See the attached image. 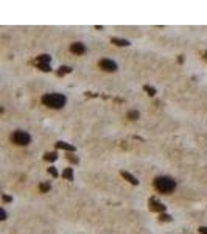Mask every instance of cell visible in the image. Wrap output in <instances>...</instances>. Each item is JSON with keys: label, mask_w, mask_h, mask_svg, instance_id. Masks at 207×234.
Wrapping results in <instances>:
<instances>
[{"label": "cell", "mask_w": 207, "mask_h": 234, "mask_svg": "<svg viewBox=\"0 0 207 234\" xmlns=\"http://www.w3.org/2000/svg\"><path fill=\"white\" fill-rule=\"evenodd\" d=\"M198 231H199L201 234H207V226H199V228H198Z\"/></svg>", "instance_id": "obj_19"}, {"label": "cell", "mask_w": 207, "mask_h": 234, "mask_svg": "<svg viewBox=\"0 0 207 234\" xmlns=\"http://www.w3.org/2000/svg\"><path fill=\"white\" fill-rule=\"evenodd\" d=\"M56 158H58V153H56V151L45 153V159H47V161H56Z\"/></svg>", "instance_id": "obj_14"}, {"label": "cell", "mask_w": 207, "mask_h": 234, "mask_svg": "<svg viewBox=\"0 0 207 234\" xmlns=\"http://www.w3.org/2000/svg\"><path fill=\"white\" fill-rule=\"evenodd\" d=\"M39 187H41V191H42V192H48V191H50V189H51L50 183H42V184H41Z\"/></svg>", "instance_id": "obj_15"}, {"label": "cell", "mask_w": 207, "mask_h": 234, "mask_svg": "<svg viewBox=\"0 0 207 234\" xmlns=\"http://www.w3.org/2000/svg\"><path fill=\"white\" fill-rule=\"evenodd\" d=\"M62 178H66V179H69V181H72V179H73V169L67 167V169L62 170Z\"/></svg>", "instance_id": "obj_10"}, {"label": "cell", "mask_w": 207, "mask_h": 234, "mask_svg": "<svg viewBox=\"0 0 207 234\" xmlns=\"http://www.w3.org/2000/svg\"><path fill=\"white\" fill-rule=\"evenodd\" d=\"M69 159L72 161V163H78V158L76 156H69Z\"/></svg>", "instance_id": "obj_21"}, {"label": "cell", "mask_w": 207, "mask_h": 234, "mask_svg": "<svg viewBox=\"0 0 207 234\" xmlns=\"http://www.w3.org/2000/svg\"><path fill=\"white\" fill-rule=\"evenodd\" d=\"M148 206H150L151 211H156V212H160V214L165 211V206L162 204V203H159V201H156V200H150Z\"/></svg>", "instance_id": "obj_6"}, {"label": "cell", "mask_w": 207, "mask_h": 234, "mask_svg": "<svg viewBox=\"0 0 207 234\" xmlns=\"http://www.w3.org/2000/svg\"><path fill=\"white\" fill-rule=\"evenodd\" d=\"M160 220H164V222H170V220H171V217H170L168 214H160Z\"/></svg>", "instance_id": "obj_17"}, {"label": "cell", "mask_w": 207, "mask_h": 234, "mask_svg": "<svg viewBox=\"0 0 207 234\" xmlns=\"http://www.w3.org/2000/svg\"><path fill=\"white\" fill-rule=\"evenodd\" d=\"M50 61H51V58H50L48 55H41V56H38V64H50Z\"/></svg>", "instance_id": "obj_11"}, {"label": "cell", "mask_w": 207, "mask_h": 234, "mask_svg": "<svg viewBox=\"0 0 207 234\" xmlns=\"http://www.w3.org/2000/svg\"><path fill=\"white\" fill-rule=\"evenodd\" d=\"M48 173H50L51 176H58V172H56V167H50V169H48Z\"/></svg>", "instance_id": "obj_18"}, {"label": "cell", "mask_w": 207, "mask_h": 234, "mask_svg": "<svg viewBox=\"0 0 207 234\" xmlns=\"http://www.w3.org/2000/svg\"><path fill=\"white\" fill-rule=\"evenodd\" d=\"M122 176L126 179L128 183H131L132 186H137V184H139V179H137L136 176H132L131 173H128V172H122Z\"/></svg>", "instance_id": "obj_7"}, {"label": "cell", "mask_w": 207, "mask_h": 234, "mask_svg": "<svg viewBox=\"0 0 207 234\" xmlns=\"http://www.w3.org/2000/svg\"><path fill=\"white\" fill-rule=\"evenodd\" d=\"M70 52L75 55H83V53H86V46L83 42H73L70 46Z\"/></svg>", "instance_id": "obj_5"}, {"label": "cell", "mask_w": 207, "mask_h": 234, "mask_svg": "<svg viewBox=\"0 0 207 234\" xmlns=\"http://www.w3.org/2000/svg\"><path fill=\"white\" fill-rule=\"evenodd\" d=\"M0 214H2V220H6V211H5V208L0 209Z\"/></svg>", "instance_id": "obj_20"}, {"label": "cell", "mask_w": 207, "mask_h": 234, "mask_svg": "<svg viewBox=\"0 0 207 234\" xmlns=\"http://www.w3.org/2000/svg\"><path fill=\"white\" fill-rule=\"evenodd\" d=\"M205 59H207V53H205Z\"/></svg>", "instance_id": "obj_24"}, {"label": "cell", "mask_w": 207, "mask_h": 234, "mask_svg": "<svg viewBox=\"0 0 207 234\" xmlns=\"http://www.w3.org/2000/svg\"><path fill=\"white\" fill-rule=\"evenodd\" d=\"M143 89H145V92H148V95H156V89L153 87V86H150V84H145L143 86Z\"/></svg>", "instance_id": "obj_13"}, {"label": "cell", "mask_w": 207, "mask_h": 234, "mask_svg": "<svg viewBox=\"0 0 207 234\" xmlns=\"http://www.w3.org/2000/svg\"><path fill=\"white\" fill-rule=\"evenodd\" d=\"M176 181L171 176H157L154 179V187L160 194H171L176 189Z\"/></svg>", "instance_id": "obj_2"}, {"label": "cell", "mask_w": 207, "mask_h": 234, "mask_svg": "<svg viewBox=\"0 0 207 234\" xmlns=\"http://www.w3.org/2000/svg\"><path fill=\"white\" fill-rule=\"evenodd\" d=\"M38 67L41 70H44V72H48L50 70V64H38Z\"/></svg>", "instance_id": "obj_16"}, {"label": "cell", "mask_w": 207, "mask_h": 234, "mask_svg": "<svg viewBox=\"0 0 207 234\" xmlns=\"http://www.w3.org/2000/svg\"><path fill=\"white\" fill-rule=\"evenodd\" d=\"M126 117L129 120H137L139 117H140V114H139V111H136V109H131L128 114H126Z\"/></svg>", "instance_id": "obj_12"}, {"label": "cell", "mask_w": 207, "mask_h": 234, "mask_svg": "<svg viewBox=\"0 0 207 234\" xmlns=\"http://www.w3.org/2000/svg\"><path fill=\"white\" fill-rule=\"evenodd\" d=\"M56 148L67 150V151H75V147H73V145H70V144H67V142H62V141L56 142Z\"/></svg>", "instance_id": "obj_8"}, {"label": "cell", "mask_w": 207, "mask_h": 234, "mask_svg": "<svg viewBox=\"0 0 207 234\" xmlns=\"http://www.w3.org/2000/svg\"><path fill=\"white\" fill-rule=\"evenodd\" d=\"M72 69L70 67H67V66H64V67H61V72H70Z\"/></svg>", "instance_id": "obj_23"}, {"label": "cell", "mask_w": 207, "mask_h": 234, "mask_svg": "<svg viewBox=\"0 0 207 234\" xmlns=\"http://www.w3.org/2000/svg\"><path fill=\"white\" fill-rule=\"evenodd\" d=\"M111 42L115 44V46H119V47H126V46H129V41L120 39V38H111Z\"/></svg>", "instance_id": "obj_9"}, {"label": "cell", "mask_w": 207, "mask_h": 234, "mask_svg": "<svg viewBox=\"0 0 207 234\" xmlns=\"http://www.w3.org/2000/svg\"><path fill=\"white\" fill-rule=\"evenodd\" d=\"M3 201H13L11 197H8V195H3Z\"/></svg>", "instance_id": "obj_22"}, {"label": "cell", "mask_w": 207, "mask_h": 234, "mask_svg": "<svg viewBox=\"0 0 207 234\" xmlns=\"http://www.w3.org/2000/svg\"><path fill=\"white\" fill-rule=\"evenodd\" d=\"M98 66H100V69L104 70V72H115L117 70V62L109 59V58L100 59V61H98Z\"/></svg>", "instance_id": "obj_4"}, {"label": "cell", "mask_w": 207, "mask_h": 234, "mask_svg": "<svg viewBox=\"0 0 207 234\" xmlns=\"http://www.w3.org/2000/svg\"><path fill=\"white\" fill-rule=\"evenodd\" d=\"M41 102L45 105L47 108H51V109H61L64 108V105L67 103L66 95L58 94V92H50V94H44Z\"/></svg>", "instance_id": "obj_1"}, {"label": "cell", "mask_w": 207, "mask_h": 234, "mask_svg": "<svg viewBox=\"0 0 207 234\" xmlns=\"http://www.w3.org/2000/svg\"><path fill=\"white\" fill-rule=\"evenodd\" d=\"M11 142L16 144V145L23 147V145H28V144L31 142V136L26 131H23V130H16L11 134Z\"/></svg>", "instance_id": "obj_3"}]
</instances>
